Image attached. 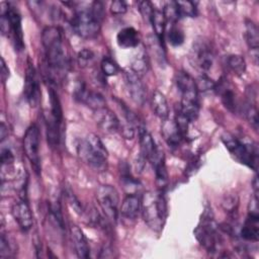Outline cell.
I'll list each match as a JSON object with an SVG mask.
<instances>
[{"instance_id":"obj_31","label":"cell","mask_w":259,"mask_h":259,"mask_svg":"<svg viewBox=\"0 0 259 259\" xmlns=\"http://www.w3.org/2000/svg\"><path fill=\"white\" fill-rule=\"evenodd\" d=\"M165 19H166V24L169 23L171 24H176L177 20L180 18L179 16V12H178V8L176 5V1H170L167 2L164 5V8L162 10Z\"/></svg>"},{"instance_id":"obj_13","label":"cell","mask_w":259,"mask_h":259,"mask_svg":"<svg viewBox=\"0 0 259 259\" xmlns=\"http://www.w3.org/2000/svg\"><path fill=\"white\" fill-rule=\"evenodd\" d=\"M125 88L131 98L138 104H143L146 100L147 89L143 83L141 76L135 73L133 70H125L123 73Z\"/></svg>"},{"instance_id":"obj_32","label":"cell","mask_w":259,"mask_h":259,"mask_svg":"<svg viewBox=\"0 0 259 259\" xmlns=\"http://www.w3.org/2000/svg\"><path fill=\"white\" fill-rule=\"evenodd\" d=\"M243 113L246 119L249 121V123L254 127L255 131L258 130V110L252 101H248L244 106H243Z\"/></svg>"},{"instance_id":"obj_6","label":"cell","mask_w":259,"mask_h":259,"mask_svg":"<svg viewBox=\"0 0 259 259\" xmlns=\"http://www.w3.org/2000/svg\"><path fill=\"white\" fill-rule=\"evenodd\" d=\"M194 236L207 252H217L221 244V236L209 209L203 211L202 217L194 230Z\"/></svg>"},{"instance_id":"obj_28","label":"cell","mask_w":259,"mask_h":259,"mask_svg":"<svg viewBox=\"0 0 259 259\" xmlns=\"http://www.w3.org/2000/svg\"><path fill=\"white\" fill-rule=\"evenodd\" d=\"M226 66L234 74L240 76L246 71L245 59L240 55H230L226 58Z\"/></svg>"},{"instance_id":"obj_10","label":"cell","mask_w":259,"mask_h":259,"mask_svg":"<svg viewBox=\"0 0 259 259\" xmlns=\"http://www.w3.org/2000/svg\"><path fill=\"white\" fill-rule=\"evenodd\" d=\"M23 149L32 168L38 174L40 171L39 130L36 124H31L27 127L23 137Z\"/></svg>"},{"instance_id":"obj_16","label":"cell","mask_w":259,"mask_h":259,"mask_svg":"<svg viewBox=\"0 0 259 259\" xmlns=\"http://www.w3.org/2000/svg\"><path fill=\"white\" fill-rule=\"evenodd\" d=\"M139 143L140 155L150 162H152L161 151L157 147L152 135L143 125L139 127Z\"/></svg>"},{"instance_id":"obj_36","label":"cell","mask_w":259,"mask_h":259,"mask_svg":"<svg viewBox=\"0 0 259 259\" xmlns=\"http://www.w3.org/2000/svg\"><path fill=\"white\" fill-rule=\"evenodd\" d=\"M195 83L198 91L214 90L215 88V82L212 81L206 74H201L198 76V78L195 80Z\"/></svg>"},{"instance_id":"obj_7","label":"cell","mask_w":259,"mask_h":259,"mask_svg":"<svg viewBox=\"0 0 259 259\" xmlns=\"http://www.w3.org/2000/svg\"><path fill=\"white\" fill-rule=\"evenodd\" d=\"M71 26L80 37L93 38L100 31L101 21L93 15L90 8H84L75 12L71 19Z\"/></svg>"},{"instance_id":"obj_8","label":"cell","mask_w":259,"mask_h":259,"mask_svg":"<svg viewBox=\"0 0 259 259\" xmlns=\"http://www.w3.org/2000/svg\"><path fill=\"white\" fill-rule=\"evenodd\" d=\"M189 60L191 65L199 70L201 74L208 72L214 61V54L209 42L204 39L195 40L189 54Z\"/></svg>"},{"instance_id":"obj_23","label":"cell","mask_w":259,"mask_h":259,"mask_svg":"<svg viewBox=\"0 0 259 259\" xmlns=\"http://www.w3.org/2000/svg\"><path fill=\"white\" fill-rule=\"evenodd\" d=\"M259 236V214L248 213L241 229V237L247 241L257 242Z\"/></svg>"},{"instance_id":"obj_33","label":"cell","mask_w":259,"mask_h":259,"mask_svg":"<svg viewBox=\"0 0 259 259\" xmlns=\"http://www.w3.org/2000/svg\"><path fill=\"white\" fill-rule=\"evenodd\" d=\"M100 68L105 76H115L120 72V68L117 63L110 57H103L100 63Z\"/></svg>"},{"instance_id":"obj_22","label":"cell","mask_w":259,"mask_h":259,"mask_svg":"<svg viewBox=\"0 0 259 259\" xmlns=\"http://www.w3.org/2000/svg\"><path fill=\"white\" fill-rule=\"evenodd\" d=\"M116 42L121 49L137 48L140 44V33L136 28L132 26L124 27L117 32Z\"/></svg>"},{"instance_id":"obj_34","label":"cell","mask_w":259,"mask_h":259,"mask_svg":"<svg viewBox=\"0 0 259 259\" xmlns=\"http://www.w3.org/2000/svg\"><path fill=\"white\" fill-rule=\"evenodd\" d=\"M180 17H194L197 14L196 6L191 1H176Z\"/></svg>"},{"instance_id":"obj_19","label":"cell","mask_w":259,"mask_h":259,"mask_svg":"<svg viewBox=\"0 0 259 259\" xmlns=\"http://www.w3.org/2000/svg\"><path fill=\"white\" fill-rule=\"evenodd\" d=\"M142 209V198L136 193H130L122 200L119 212L120 214L127 220H136L141 213Z\"/></svg>"},{"instance_id":"obj_29","label":"cell","mask_w":259,"mask_h":259,"mask_svg":"<svg viewBox=\"0 0 259 259\" xmlns=\"http://www.w3.org/2000/svg\"><path fill=\"white\" fill-rule=\"evenodd\" d=\"M165 36L167 37L168 42L173 47H179L184 42L185 35L181 28L176 26V24H171L170 27L166 30Z\"/></svg>"},{"instance_id":"obj_21","label":"cell","mask_w":259,"mask_h":259,"mask_svg":"<svg viewBox=\"0 0 259 259\" xmlns=\"http://www.w3.org/2000/svg\"><path fill=\"white\" fill-rule=\"evenodd\" d=\"M214 90L220 94L224 106L231 112L235 113L237 111L238 103L236 99V93L230 84L226 80H221L219 83H215Z\"/></svg>"},{"instance_id":"obj_37","label":"cell","mask_w":259,"mask_h":259,"mask_svg":"<svg viewBox=\"0 0 259 259\" xmlns=\"http://www.w3.org/2000/svg\"><path fill=\"white\" fill-rule=\"evenodd\" d=\"M65 194H66V197H67V201L68 203L70 204V206L74 209L75 212H77L78 214H81L83 212V209H82V206L78 200V198L76 197V195L74 194V192L71 190V188H67L65 190Z\"/></svg>"},{"instance_id":"obj_11","label":"cell","mask_w":259,"mask_h":259,"mask_svg":"<svg viewBox=\"0 0 259 259\" xmlns=\"http://www.w3.org/2000/svg\"><path fill=\"white\" fill-rule=\"evenodd\" d=\"M24 97L30 107H36L40 100V87L33 64L28 60L24 76Z\"/></svg>"},{"instance_id":"obj_4","label":"cell","mask_w":259,"mask_h":259,"mask_svg":"<svg viewBox=\"0 0 259 259\" xmlns=\"http://www.w3.org/2000/svg\"><path fill=\"white\" fill-rule=\"evenodd\" d=\"M1 32L11 39L15 51L21 52L24 49L21 15L18 9L10 3H1Z\"/></svg>"},{"instance_id":"obj_25","label":"cell","mask_w":259,"mask_h":259,"mask_svg":"<svg viewBox=\"0 0 259 259\" xmlns=\"http://www.w3.org/2000/svg\"><path fill=\"white\" fill-rule=\"evenodd\" d=\"M155 171L156 182L160 187H164L168 181V173L165 164V156L162 151L156 156V158L151 162Z\"/></svg>"},{"instance_id":"obj_43","label":"cell","mask_w":259,"mask_h":259,"mask_svg":"<svg viewBox=\"0 0 259 259\" xmlns=\"http://www.w3.org/2000/svg\"><path fill=\"white\" fill-rule=\"evenodd\" d=\"M238 201H239V199L236 195L235 196H229L223 201V207L226 210H228L229 212H234L238 208V204H239Z\"/></svg>"},{"instance_id":"obj_9","label":"cell","mask_w":259,"mask_h":259,"mask_svg":"<svg viewBox=\"0 0 259 259\" xmlns=\"http://www.w3.org/2000/svg\"><path fill=\"white\" fill-rule=\"evenodd\" d=\"M96 198L105 215L110 221L116 222L119 204V196L117 190L108 184L101 185L96 190Z\"/></svg>"},{"instance_id":"obj_15","label":"cell","mask_w":259,"mask_h":259,"mask_svg":"<svg viewBox=\"0 0 259 259\" xmlns=\"http://www.w3.org/2000/svg\"><path fill=\"white\" fill-rule=\"evenodd\" d=\"M93 116L96 124L105 133H115L120 127L118 118L106 106L95 109Z\"/></svg>"},{"instance_id":"obj_30","label":"cell","mask_w":259,"mask_h":259,"mask_svg":"<svg viewBox=\"0 0 259 259\" xmlns=\"http://www.w3.org/2000/svg\"><path fill=\"white\" fill-rule=\"evenodd\" d=\"M120 179L123 183L124 188H127L130 191L137 189L139 187V181L133 177V175L131 174L130 168L125 163H122L120 168Z\"/></svg>"},{"instance_id":"obj_39","label":"cell","mask_w":259,"mask_h":259,"mask_svg":"<svg viewBox=\"0 0 259 259\" xmlns=\"http://www.w3.org/2000/svg\"><path fill=\"white\" fill-rule=\"evenodd\" d=\"M78 62L80 66L86 67L94 58V54L91 50L89 49H83L78 53Z\"/></svg>"},{"instance_id":"obj_1","label":"cell","mask_w":259,"mask_h":259,"mask_svg":"<svg viewBox=\"0 0 259 259\" xmlns=\"http://www.w3.org/2000/svg\"><path fill=\"white\" fill-rule=\"evenodd\" d=\"M41 44L45 53L46 80L52 85H57L69 69V59L64 48L61 29L56 26L45 27L41 32Z\"/></svg>"},{"instance_id":"obj_26","label":"cell","mask_w":259,"mask_h":259,"mask_svg":"<svg viewBox=\"0 0 259 259\" xmlns=\"http://www.w3.org/2000/svg\"><path fill=\"white\" fill-rule=\"evenodd\" d=\"M245 39L248 48L258 55L259 48V30L253 20L246 19L245 22Z\"/></svg>"},{"instance_id":"obj_45","label":"cell","mask_w":259,"mask_h":259,"mask_svg":"<svg viewBox=\"0 0 259 259\" xmlns=\"http://www.w3.org/2000/svg\"><path fill=\"white\" fill-rule=\"evenodd\" d=\"M7 135H8L7 126H6L5 123L2 121V122H1V126H0V137H1V141H4Z\"/></svg>"},{"instance_id":"obj_46","label":"cell","mask_w":259,"mask_h":259,"mask_svg":"<svg viewBox=\"0 0 259 259\" xmlns=\"http://www.w3.org/2000/svg\"><path fill=\"white\" fill-rule=\"evenodd\" d=\"M252 185H253V191H254V194L258 195V179H257V176H256V175H255V176H254V178H253Z\"/></svg>"},{"instance_id":"obj_12","label":"cell","mask_w":259,"mask_h":259,"mask_svg":"<svg viewBox=\"0 0 259 259\" xmlns=\"http://www.w3.org/2000/svg\"><path fill=\"white\" fill-rule=\"evenodd\" d=\"M175 84L181 94L180 102H199L195 80L188 73L184 71L177 72L175 74Z\"/></svg>"},{"instance_id":"obj_38","label":"cell","mask_w":259,"mask_h":259,"mask_svg":"<svg viewBox=\"0 0 259 259\" xmlns=\"http://www.w3.org/2000/svg\"><path fill=\"white\" fill-rule=\"evenodd\" d=\"M139 10L143 16V18L150 23V20H151V17H152V14L155 10V8L153 7L152 3L150 1H141L139 2Z\"/></svg>"},{"instance_id":"obj_35","label":"cell","mask_w":259,"mask_h":259,"mask_svg":"<svg viewBox=\"0 0 259 259\" xmlns=\"http://www.w3.org/2000/svg\"><path fill=\"white\" fill-rule=\"evenodd\" d=\"M148 69V62H147V58L144 52H141L132 62V66H131V70H133L135 73H137L138 75H142L143 73H146Z\"/></svg>"},{"instance_id":"obj_40","label":"cell","mask_w":259,"mask_h":259,"mask_svg":"<svg viewBox=\"0 0 259 259\" xmlns=\"http://www.w3.org/2000/svg\"><path fill=\"white\" fill-rule=\"evenodd\" d=\"M126 10H127V5L124 1L115 0V1H112L110 4V12L114 15L124 14Z\"/></svg>"},{"instance_id":"obj_24","label":"cell","mask_w":259,"mask_h":259,"mask_svg":"<svg viewBox=\"0 0 259 259\" xmlns=\"http://www.w3.org/2000/svg\"><path fill=\"white\" fill-rule=\"evenodd\" d=\"M151 106L155 115L160 117L162 120L169 117V106L167 99L159 90L153 91L151 97Z\"/></svg>"},{"instance_id":"obj_17","label":"cell","mask_w":259,"mask_h":259,"mask_svg":"<svg viewBox=\"0 0 259 259\" xmlns=\"http://www.w3.org/2000/svg\"><path fill=\"white\" fill-rule=\"evenodd\" d=\"M161 135L170 148H178L184 139L175 119H171L169 117L162 121Z\"/></svg>"},{"instance_id":"obj_14","label":"cell","mask_w":259,"mask_h":259,"mask_svg":"<svg viewBox=\"0 0 259 259\" xmlns=\"http://www.w3.org/2000/svg\"><path fill=\"white\" fill-rule=\"evenodd\" d=\"M74 98L81 103L86 104L93 110L105 106V99L96 91L87 88L84 82H78L74 88Z\"/></svg>"},{"instance_id":"obj_2","label":"cell","mask_w":259,"mask_h":259,"mask_svg":"<svg viewBox=\"0 0 259 259\" xmlns=\"http://www.w3.org/2000/svg\"><path fill=\"white\" fill-rule=\"evenodd\" d=\"M142 217L149 228L160 232L168 214L167 202L161 192L148 191L142 197Z\"/></svg>"},{"instance_id":"obj_20","label":"cell","mask_w":259,"mask_h":259,"mask_svg":"<svg viewBox=\"0 0 259 259\" xmlns=\"http://www.w3.org/2000/svg\"><path fill=\"white\" fill-rule=\"evenodd\" d=\"M71 239L74 245L75 253L78 258L86 259L90 257V247L83 231L78 226L71 227Z\"/></svg>"},{"instance_id":"obj_5","label":"cell","mask_w":259,"mask_h":259,"mask_svg":"<svg viewBox=\"0 0 259 259\" xmlns=\"http://www.w3.org/2000/svg\"><path fill=\"white\" fill-rule=\"evenodd\" d=\"M221 139L226 149L237 161L257 171L258 148L256 144L245 143L230 133H224Z\"/></svg>"},{"instance_id":"obj_27","label":"cell","mask_w":259,"mask_h":259,"mask_svg":"<svg viewBox=\"0 0 259 259\" xmlns=\"http://www.w3.org/2000/svg\"><path fill=\"white\" fill-rule=\"evenodd\" d=\"M150 23L153 26V29L155 31L157 39L164 47V39H165V32H166L167 24H166V19H165L163 12L161 10L155 9L152 14Z\"/></svg>"},{"instance_id":"obj_44","label":"cell","mask_w":259,"mask_h":259,"mask_svg":"<svg viewBox=\"0 0 259 259\" xmlns=\"http://www.w3.org/2000/svg\"><path fill=\"white\" fill-rule=\"evenodd\" d=\"M8 77H9V69H8L4 59L1 58V81L3 84L6 82Z\"/></svg>"},{"instance_id":"obj_3","label":"cell","mask_w":259,"mask_h":259,"mask_svg":"<svg viewBox=\"0 0 259 259\" xmlns=\"http://www.w3.org/2000/svg\"><path fill=\"white\" fill-rule=\"evenodd\" d=\"M79 158L96 171H104L107 168L108 152L102 141L94 134H88L77 144Z\"/></svg>"},{"instance_id":"obj_42","label":"cell","mask_w":259,"mask_h":259,"mask_svg":"<svg viewBox=\"0 0 259 259\" xmlns=\"http://www.w3.org/2000/svg\"><path fill=\"white\" fill-rule=\"evenodd\" d=\"M12 254L11 247L9 245V241L6 239L5 235H1V240H0V256L1 258L5 257H10Z\"/></svg>"},{"instance_id":"obj_18","label":"cell","mask_w":259,"mask_h":259,"mask_svg":"<svg viewBox=\"0 0 259 259\" xmlns=\"http://www.w3.org/2000/svg\"><path fill=\"white\" fill-rule=\"evenodd\" d=\"M12 215L19 228L23 232H27L31 229L33 224V218L30 207L25 199L15 202L12 206Z\"/></svg>"},{"instance_id":"obj_41","label":"cell","mask_w":259,"mask_h":259,"mask_svg":"<svg viewBox=\"0 0 259 259\" xmlns=\"http://www.w3.org/2000/svg\"><path fill=\"white\" fill-rule=\"evenodd\" d=\"M14 162V155L8 148H2L1 150V163L2 167L11 166Z\"/></svg>"}]
</instances>
